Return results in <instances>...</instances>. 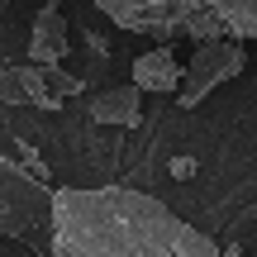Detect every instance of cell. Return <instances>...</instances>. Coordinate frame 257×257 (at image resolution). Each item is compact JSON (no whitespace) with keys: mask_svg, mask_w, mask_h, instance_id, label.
Masks as SVG:
<instances>
[{"mask_svg":"<svg viewBox=\"0 0 257 257\" xmlns=\"http://www.w3.org/2000/svg\"><path fill=\"white\" fill-rule=\"evenodd\" d=\"M91 119L110 128H134L143 119V91L138 86H110V91L91 95Z\"/></svg>","mask_w":257,"mask_h":257,"instance_id":"7","label":"cell"},{"mask_svg":"<svg viewBox=\"0 0 257 257\" xmlns=\"http://www.w3.org/2000/svg\"><path fill=\"white\" fill-rule=\"evenodd\" d=\"M72 38H67V19L57 15V5H43L34 15V34H29V62L48 67V62H62Z\"/></svg>","mask_w":257,"mask_h":257,"instance_id":"5","label":"cell"},{"mask_svg":"<svg viewBox=\"0 0 257 257\" xmlns=\"http://www.w3.org/2000/svg\"><path fill=\"white\" fill-rule=\"evenodd\" d=\"M53 257H219L210 233L128 186L53 191Z\"/></svg>","mask_w":257,"mask_h":257,"instance_id":"1","label":"cell"},{"mask_svg":"<svg viewBox=\"0 0 257 257\" xmlns=\"http://www.w3.org/2000/svg\"><path fill=\"white\" fill-rule=\"evenodd\" d=\"M243 67H248V53H243L238 38H200L195 53L181 62V81H176V91H172L176 105H181V110H195L210 91H219L224 81L243 76Z\"/></svg>","mask_w":257,"mask_h":257,"instance_id":"4","label":"cell"},{"mask_svg":"<svg viewBox=\"0 0 257 257\" xmlns=\"http://www.w3.org/2000/svg\"><path fill=\"white\" fill-rule=\"evenodd\" d=\"M0 105H38V110H57V100L43 86V67H5L0 72Z\"/></svg>","mask_w":257,"mask_h":257,"instance_id":"6","label":"cell"},{"mask_svg":"<svg viewBox=\"0 0 257 257\" xmlns=\"http://www.w3.org/2000/svg\"><path fill=\"white\" fill-rule=\"evenodd\" d=\"M110 24L157 38H257V0H86Z\"/></svg>","mask_w":257,"mask_h":257,"instance_id":"2","label":"cell"},{"mask_svg":"<svg viewBox=\"0 0 257 257\" xmlns=\"http://www.w3.org/2000/svg\"><path fill=\"white\" fill-rule=\"evenodd\" d=\"M43 86H48V95H53L57 105H62V100H72V95H81V76L62 72L57 62H48V67H43Z\"/></svg>","mask_w":257,"mask_h":257,"instance_id":"9","label":"cell"},{"mask_svg":"<svg viewBox=\"0 0 257 257\" xmlns=\"http://www.w3.org/2000/svg\"><path fill=\"white\" fill-rule=\"evenodd\" d=\"M176 81H181V62L172 57V43H157L153 53L134 57V86L153 95H172Z\"/></svg>","mask_w":257,"mask_h":257,"instance_id":"8","label":"cell"},{"mask_svg":"<svg viewBox=\"0 0 257 257\" xmlns=\"http://www.w3.org/2000/svg\"><path fill=\"white\" fill-rule=\"evenodd\" d=\"M86 53H95V57H105L110 48H105V38H95V34H86Z\"/></svg>","mask_w":257,"mask_h":257,"instance_id":"10","label":"cell"},{"mask_svg":"<svg viewBox=\"0 0 257 257\" xmlns=\"http://www.w3.org/2000/svg\"><path fill=\"white\" fill-rule=\"evenodd\" d=\"M0 233L29 248H48L53 233V186L15 157H0Z\"/></svg>","mask_w":257,"mask_h":257,"instance_id":"3","label":"cell"}]
</instances>
